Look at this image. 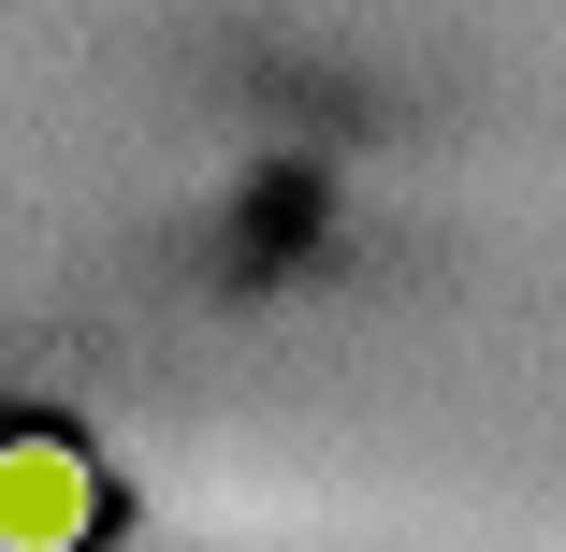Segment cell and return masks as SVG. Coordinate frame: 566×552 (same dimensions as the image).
I'll return each instance as SVG.
<instances>
[{"mask_svg":"<svg viewBox=\"0 0 566 552\" xmlns=\"http://www.w3.org/2000/svg\"><path fill=\"white\" fill-rule=\"evenodd\" d=\"M87 523H102V466L59 421H15L0 436V552H73Z\"/></svg>","mask_w":566,"mask_h":552,"instance_id":"cell-1","label":"cell"}]
</instances>
